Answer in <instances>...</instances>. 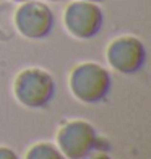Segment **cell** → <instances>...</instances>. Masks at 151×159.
Returning <instances> with one entry per match:
<instances>
[{
	"label": "cell",
	"instance_id": "obj_7",
	"mask_svg": "<svg viewBox=\"0 0 151 159\" xmlns=\"http://www.w3.org/2000/svg\"><path fill=\"white\" fill-rule=\"evenodd\" d=\"M25 159H67L52 143H36L26 151Z\"/></svg>",
	"mask_w": 151,
	"mask_h": 159
},
{
	"label": "cell",
	"instance_id": "obj_1",
	"mask_svg": "<svg viewBox=\"0 0 151 159\" xmlns=\"http://www.w3.org/2000/svg\"><path fill=\"white\" fill-rule=\"evenodd\" d=\"M71 94L85 104L101 102L112 88V78L103 65L85 62L71 70L68 80Z\"/></svg>",
	"mask_w": 151,
	"mask_h": 159
},
{
	"label": "cell",
	"instance_id": "obj_9",
	"mask_svg": "<svg viewBox=\"0 0 151 159\" xmlns=\"http://www.w3.org/2000/svg\"><path fill=\"white\" fill-rule=\"evenodd\" d=\"M0 159H20L18 154L8 146H0Z\"/></svg>",
	"mask_w": 151,
	"mask_h": 159
},
{
	"label": "cell",
	"instance_id": "obj_8",
	"mask_svg": "<svg viewBox=\"0 0 151 159\" xmlns=\"http://www.w3.org/2000/svg\"><path fill=\"white\" fill-rule=\"evenodd\" d=\"M81 159H111V156L107 153H104V151H101V149H93L88 154H85Z\"/></svg>",
	"mask_w": 151,
	"mask_h": 159
},
{
	"label": "cell",
	"instance_id": "obj_4",
	"mask_svg": "<svg viewBox=\"0 0 151 159\" xmlns=\"http://www.w3.org/2000/svg\"><path fill=\"white\" fill-rule=\"evenodd\" d=\"M104 15L98 3L76 0L71 2L63 13V25L76 39H91L103 30Z\"/></svg>",
	"mask_w": 151,
	"mask_h": 159
},
{
	"label": "cell",
	"instance_id": "obj_10",
	"mask_svg": "<svg viewBox=\"0 0 151 159\" xmlns=\"http://www.w3.org/2000/svg\"><path fill=\"white\" fill-rule=\"evenodd\" d=\"M85 2H93V3H99V2H103V0H85Z\"/></svg>",
	"mask_w": 151,
	"mask_h": 159
},
{
	"label": "cell",
	"instance_id": "obj_2",
	"mask_svg": "<svg viewBox=\"0 0 151 159\" xmlns=\"http://www.w3.org/2000/svg\"><path fill=\"white\" fill-rule=\"evenodd\" d=\"M13 94L25 107L42 109L55 94V81L52 75L42 68H25L13 81Z\"/></svg>",
	"mask_w": 151,
	"mask_h": 159
},
{
	"label": "cell",
	"instance_id": "obj_5",
	"mask_svg": "<svg viewBox=\"0 0 151 159\" xmlns=\"http://www.w3.org/2000/svg\"><path fill=\"white\" fill-rule=\"evenodd\" d=\"M109 65L122 75H132L140 71L146 60V49L135 36H119L106 50Z\"/></svg>",
	"mask_w": 151,
	"mask_h": 159
},
{
	"label": "cell",
	"instance_id": "obj_3",
	"mask_svg": "<svg viewBox=\"0 0 151 159\" xmlns=\"http://www.w3.org/2000/svg\"><path fill=\"white\" fill-rule=\"evenodd\" d=\"M98 133L86 120H70L57 132V144L67 159H81L98 144Z\"/></svg>",
	"mask_w": 151,
	"mask_h": 159
},
{
	"label": "cell",
	"instance_id": "obj_12",
	"mask_svg": "<svg viewBox=\"0 0 151 159\" xmlns=\"http://www.w3.org/2000/svg\"><path fill=\"white\" fill-rule=\"evenodd\" d=\"M49 2H62V0H49Z\"/></svg>",
	"mask_w": 151,
	"mask_h": 159
},
{
	"label": "cell",
	"instance_id": "obj_11",
	"mask_svg": "<svg viewBox=\"0 0 151 159\" xmlns=\"http://www.w3.org/2000/svg\"><path fill=\"white\" fill-rule=\"evenodd\" d=\"M13 2H18V3H23V2H28V0H13Z\"/></svg>",
	"mask_w": 151,
	"mask_h": 159
},
{
	"label": "cell",
	"instance_id": "obj_6",
	"mask_svg": "<svg viewBox=\"0 0 151 159\" xmlns=\"http://www.w3.org/2000/svg\"><path fill=\"white\" fill-rule=\"evenodd\" d=\"M15 26L28 39H44L54 28V13L46 3L28 0L15 11Z\"/></svg>",
	"mask_w": 151,
	"mask_h": 159
}]
</instances>
